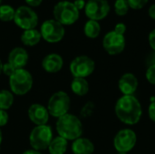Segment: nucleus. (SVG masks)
<instances>
[{"label": "nucleus", "mask_w": 155, "mask_h": 154, "mask_svg": "<svg viewBox=\"0 0 155 154\" xmlns=\"http://www.w3.org/2000/svg\"><path fill=\"white\" fill-rule=\"evenodd\" d=\"M64 65V60L58 54H47L42 61V67L44 70L50 74L59 72Z\"/></svg>", "instance_id": "dca6fc26"}, {"label": "nucleus", "mask_w": 155, "mask_h": 154, "mask_svg": "<svg viewBox=\"0 0 155 154\" xmlns=\"http://www.w3.org/2000/svg\"><path fill=\"white\" fill-rule=\"evenodd\" d=\"M54 20L63 25H69L75 23L79 18V10L74 3L69 1H61L54 8Z\"/></svg>", "instance_id": "39448f33"}, {"label": "nucleus", "mask_w": 155, "mask_h": 154, "mask_svg": "<svg viewBox=\"0 0 155 154\" xmlns=\"http://www.w3.org/2000/svg\"><path fill=\"white\" fill-rule=\"evenodd\" d=\"M14 103V94L7 90L0 91V110H8Z\"/></svg>", "instance_id": "4be33fe9"}, {"label": "nucleus", "mask_w": 155, "mask_h": 154, "mask_svg": "<svg viewBox=\"0 0 155 154\" xmlns=\"http://www.w3.org/2000/svg\"><path fill=\"white\" fill-rule=\"evenodd\" d=\"M15 10L8 5H0V20L4 22H8L14 20Z\"/></svg>", "instance_id": "5701e85b"}, {"label": "nucleus", "mask_w": 155, "mask_h": 154, "mask_svg": "<svg viewBox=\"0 0 155 154\" xmlns=\"http://www.w3.org/2000/svg\"><path fill=\"white\" fill-rule=\"evenodd\" d=\"M43 0H25L26 4L31 5V6H38Z\"/></svg>", "instance_id": "72a5a7b5"}, {"label": "nucleus", "mask_w": 155, "mask_h": 154, "mask_svg": "<svg viewBox=\"0 0 155 154\" xmlns=\"http://www.w3.org/2000/svg\"><path fill=\"white\" fill-rule=\"evenodd\" d=\"M138 85V79L132 73L123 74L118 82V88L124 95H133L136 92Z\"/></svg>", "instance_id": "4468645a"}, {"label": "nucleus", "mask_w": 155, "mask_h": 154, "mask_svg": "<svg viewBox=\"0 0 155 154\" xmlns=\"http://www.w3.org/2000/svg\"><path fill=\"white\" fill-rule=\"evenodd\" d=\"M148 113H149L150 119L155 123V101L151 103L149 109H148Z\"/></svg>", "instance_id": "7c9ffc66"}, {"label": "nucleus", "mask_w": 155, "mask_h": 154, "mask_svg": "<svg viewBox=\"0 0 155 154\" xmlns=\"http://www.w3.org/2000/svg\"><path fill=\"white\" fill-rule=\"evenodd\" d=\"M56 132L59 136L66 141H74L83 134V124L81 120L71 113H66L58 118L56 122Z\"/></svg>", "instance_id": "f03ea898"}, {"label": "nucleus", "mask_w": 155, "mask_h": 154, "mask_svg": "<svg viewBox=\"0 0 155 154\" xmlns=\"http://www.w3.org/2000/svg\"><path fill=\"white\" fill-rule=\"evenodd\" d=\"M145 76H146V79L147 81L155 85V64H153L151 65L147 71H146V74H145Z\"/></svg>", "instance_id": "bb28decb"}, {"label": "nucleus", "mask_w": 155, "mask_h": 154, "mask_svg": "<svg viewBox=\"0 0 155 154\" xmlns=\"http://www.w3.org/2000/svg\"><path fill=\"white\" fill-rule=\"evenodd\" d=\"M14 21L17 26L24 30L35 29L38 24V16L29 6L22 5L15 10Z\"/></svg>", "instance_id": "6e6552de"}, {"label": "nucleus", "mask_w": 155, "mask_h": 154, "mask_svg": "<svg viewBox=\"0 0 155 154\" xmlns=\"http://www.w3.org/2000/svg\"><path fill=\"white\" fill-rule=\"evenodd\" d=\"M42 37L48 43H57L64 36V27L54 19L45 21L40 29Z\"/></svg>", "instance_id": "1a4fd4ad"}, {"label": "nucleus", "mask_w": 155, "mask_h": 154, "mask_svg": "<svg viewBox=\"0 0 155 154\" xmlns=\"http://www.w3.org/2000/svg\"><path fill=\"white\" fill-rule=\"evenodd\" d=\"M28 117L35 125H45L49 120V113L45 106L40 103H34L28 108Z\"/></svg>", "instance_id": "ddd939ff"}, {"label": "nucleus", "mask_w": 155, "mask_h": 154, "mask_svg": "<svg viewBox=\"0 0 155 154\" xmlns=\"http://www.w3.org/2000/svg\"><path fill=\"white\" fill-rule=\"evenodd\" d=\"M1 1H2V0H0V3H1Z\"/></svg>", "instance_id": "58836bf2"}, {"label": "nucleus", "mask_w": 155, "mask_h": 154, "mask_svg": "<svg viewBox=\"0 0 155 154\" xmlns=\"http://www.w3.org/2000/svg\"><path fill=\"white\" fill-rule=\"evenodd\" d=\"M126 41L123 34L115 33L114 30L108 32L103 39L104 49L111 55L121 54L125 48Z\"/></svg>", "instance_id": "f8f14e48"}, {"label": "nucleus", "mask_w": 155, "mask_h": 154, "mask_svg": "<svg viewBox=\"0 0 155 154\" xmlns=\"http://www.w3.org/2000/svg\"><path fill=\"white\" fill-rule=\"evenodd\" d=\"M114 31L115 33L119 34L124 35V33L126 32V25H125V24H124V23H118V24H116Z\"/></svg>", "instance_id": "c756f323"}, {"label": "nucleus", "mask_w": 155, "mask_h": 154, "mask_svg": "<svg viewBox=\"0 0 155 154\" xmlns=\"http://www.w3.org/2000/svg\"><path fill=\"white\" fill-rule=\"evenodd\" d=\"M28 54L25 49L22 47L14 48L8 55V63L15 69H24L28 63Z\"/></svg>", "instance_id": "2eb2a0df"}, {"label": "nucleus", "mask_w": 155, "mask_h": 154, "mask_svg": "<svg viewBox=\"0 0 155 154\" xmlns=\"http://www.w3.org/2000/svg\"><path fill=\"white\" fill-rule=\"evenodd\" d=\"M2 141H3V134H2V132H1V129H0V146L2 144Z\"/></svg>", "instance_id": "4c0bfd02"}, {"label": "nucleus", "mask_w": 155, "mask_h": 154, "mask_svg": "<svg viewBox=\"0 0 155 154\" xmlns=\"http://www.w3.org/2000/svg\"><path fill=\"white\" fill-rule=\"evenodd\" d=\"M72 92L78 96H84L89 92V84L85 78H74L71 83Z\"/></svg>", "instance_id": "aec40b11"}, {"label": "nucleus", "mask_w": 155, "mask_h": 154, "mask_svg": "<svg viewBox=\"0 0 155 154\" xmlns=\"http://www.w3.org/2000/svg\"><path fill=\"white\" fill-rule=\"evenodd\" d=\"M41 38H42L41 33L37 31L35 28L25 30L21 35V41L26 46H34L40 42Z\"/></svg>", "instance_id": "a211bd4d"}, {"label": "nucleus", "mask_w": 155, "mask_h": 154, "mask_svg": "<svg viewBox=\"0 0 155 154\" xmlns=\"http://www.w3.org/2000/svg\"><path fill=\"white\" fill-rule=\"evenodd\" d=\"M74 5H75V7H76L78 10H81V9H83V8L85 7L86 3H85L84 0H75V1L74 2Z\"/></svg>", "instance_id": "473e14b6"}, {"label": "nucleus", "mask_w": 155, "mask_h": 154, "mask_svg": "<svg viewBox=\"0 0 155 154\" xmlns=\"http://www.w3.org/2000/svg\"><path fill=\"white\" fill-rule=\"evenodd\" d=\"M70 105L71 100L69 95L63 91H59L50 97L46 108L50 115L58 119L68 113Z\"/></svg>", "instance_id": "423d86ee"}, {"label": "nucleus", "mask_w": 155, "mask_h": 154, "mask_svg": "<svg viewBox=\"0 0 155 154\" xmlns=\"http://www.w3.org/2000/svg\"><path fill=\"white\" fill-rule=\"evenodd\" d=\"M148 40H149V44H150V46L155 51V29L152 30L151 33L149 34V37H148Z\"/></svg>", "instance_id": "2f4dec72"}, {"label": "nucleus", "mask_w": 155, "mask_h": 154, "mask_svg": "<svg viewBox=\"0 0 155 154\" xmlns=\"http://www.w3.org/2000/svg\"><path fill=\"white\" fill-rule=\"evenodd\" d=\"M117 118L128 125L137 124L142 117V105L134 95H123L120 97L114 107Z\"/></svg>", "instance_id": "f257e3e1"}, {"label": "nucleus", "mask_w": 155, "mask_h": 154, "mask_svg": "<svg viewBox=\"0 0 155 154\" xmlns=\"http://www.w3.org/2000/svg\"><path fill=\"white\" fill-rule=\"evenodd\" d=\"M148 1L149 0H127L130 8L135 9V10H138V9L144 7L147 5Z\"/></svg>", "instance_id": "393cba45"}, {"label": "nucleus", "mask_w": 155, "mask_h": 154, "mask_svg": "<svg viewBox=\"0 0 155 154\" xmlns=\"http://www.w3.org/2000/svg\"><path fill=\"white\" fill-rule=\"evenodd\" d=\"M95 69L94 61L87 55L75 57L70 64V72L74 78H86Z\"/></svg>", "instance_id": "0eeeda50"}, {"label": "nucleus", "mask_w": 155, "mask_h": 154, "mask_svg": "<svg viewBox=\"0 0 155 154\" xmlns=\"http://www.w3.org/2000/svg\"><path fill=\"white\" fill-rule=\"evenodd\" d=\"M72 151L74 154H93L94 145L89 139L80 137L73 142Z\"/></svg>", "instance_id": "f3484780"}, {"label": "nucleus", "mask_w": 155, "mask_h": 154, "mask_svg": "<svg viewBox=\"0 0 155 154\" xmlns=\"http://www.w3.org/2000/svg\"><path fill=\"white\" fill-rule=\"evenodd\" d=\"M130 6L128 5L127 0H116L114 3V11L116 13V15L123 16L127 15V13L129 12Z\"/></svg>", "instance_id": "b1692460"}, {"label": "nucleus", "mask_w": 155, "mask_h": 154, "mask_svg": "<svg viewBox=\"0 0 155 154\" xmlns=\"http://www.w3.org/2000/svg\"><path fill=\"white\" fill-rule=\"evenodd\" d=\"M67 141L60 136L53 138L47 150L50 154H64L67 150Z\"/></svg>", "instance_id": "6ab92c4d"}, {"label": "nucleus", "mask_w": 155, "mask_h": 154, "mask_svg": "<svg viewBox=\"0 0 155 154\" xmlns=\"http://www.w3.org/2000/svg\"><path fill=\"white\" fill-rule=\"evenodd\" d=\"M9 86L13 94L25 95L33 86V76L27 70L18 69L9 77Z\"/></svg>", "instance_id": "7ed1b4c3"}, {"label": "nucleus", "mask_w": 155, "mask_h": 154, "mask_svg": "<svg viewBox=\"0 0 155 154\" xmlns=\"http://www.w3.org/2000/svg\"><path fill=\"white\" fill-rule=\"evenodd\" d=\"M23 154H42L40 152H38V151H35V150H27V151H25V152Z\"/></svg>", "instance_id": "c9c22d12"}, {"label": "nucleus", "mask_w": 155, "mask_h": 154, "mask_svg": "<svg viewBox=\"0 0 155 154\" xmlns=\"http://www.w3.org/2000/svg\"><path fill=\"white\" fill-rule=\"evenodd\" d=\"M148 14H149V16L153 19L155 20V3L153 4L150 7H149V10H148Z\"/></svg>", "instance_id": "f704fd0d"}, {"label": "nucleus", "mask_w": 155, "mask_h": 154, "mask_svg": "<svg viewBox=\"0 0 155 154\" xmlns=\"http://www.w3.org/2000/svg\"><path fill=\"white\" fill-rule=\"evenodd\" d=\"M8 113L5 110H0V127L5 126L7 123H8Z\"/></svg>", "instance_id": "c85d7f7f"}, {"label": "nucleus", "mask_w": 155, "mask_h": 154, "mask_svg": "<svg viewBox=\"0 0 155 154\" xmlns=\"http://www.w3.org/2000/svg\"><path fill=\"white\" fill-rule=\"evenodd\" d=\"M53 140L52 128L45 125H36L29 135V143L33 150L43 151L46 150Z\"/></svg>", "instance_id": "20e7f679"}, {"label": "nucleus", "mask_w": 155, "mask_h": 154, "mask_svg": "<svg viewBox=\"0 0 155 154\" xmlns=\"http://www.w3.org/2000/svg\"><path fill=\"white\" fill-rule=\"evenodd\" d=\"M137 142L136 133L131 129H123L119 131L114 139V146L120 153L131 152Z\"/></svg>", "instance_id": "9d476101"}, {"label": "nucleus", "mask_w": 155, "mask_h": 154, "mask_svg": "<svg viewBox=\"0 0 155 154\" xmlns=\"http://www.w3.org/2000/svg\"><path fill=\"white\" fill-rule=\"evenodd\" d=\"M15 72V69L9 63H6V64H3V71H2V73H4L6 76L10 77Z\"/></svg>", "instance_id": "cd10ccee"}, {"label": "nucleus", "mask_w": 155, "mask_h": 154, "mask_svg": "<svg viewBox=\"0 0 155 154\" xmlns=\"http://www.w3.org/2000/svg\"><path fill=\"white\" fill-rule=\"evenodd\" d=\"M3 63H2V61L0 60V74H2V71H3Z\"/></svg>", "instance_id": "e433bc0d"}, {"label": "nucleus", "mask_w": 155, "mask_h": 154, "mask_svg": "<svg viewBox=\"0 0 155 154\" xmlns=\"http://www.w3.org/2000/svg\"><path fill=\"white\" fill-rule=\"evenodd\" d=\"M84 34L89 38H96L101 32V26L98 21L94 20H88L84 27Z\"/></svg>", "instance_id": "412c9836"}, {"label": "nucleus", "mask_w": 155, "mask_h": 154, "mask_svg": "<svg viewBox=\"0 0 155 154\" xmlns=\"http://www.w3.org/2000/svg\"><path fill=\"white\" fill-rule=\"evenodd\" d=\"M84 12L90 20L100 21L108 15L110 5L107 0H89L85 5Z\"/></svg>", "instance_id": "9b49d317"}, {"label": "nucleus", "mask_w": 155, "mask_h": 154, "mask_svg": "<svg viewBox=\"0 0 155 154\" xmlns=\"http://www.w3.org/2000/svg\"><path fill=\"white\" fill-rule=\"evenodd\" d=\"M94 104L92 103V102H88L82 109L81 111V116L84 117V118H86V117H89L93 112H94Z\"/></svg>", "instance_id": "a878e982"}]
</instances>
